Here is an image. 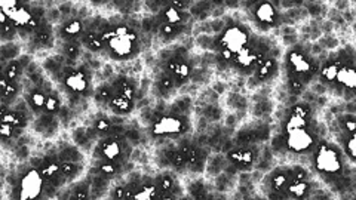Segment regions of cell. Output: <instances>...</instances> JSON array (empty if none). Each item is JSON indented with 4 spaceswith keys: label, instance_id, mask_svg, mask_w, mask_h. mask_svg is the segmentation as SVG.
Segmentation results:
<instances>
[{
    "label": "cell",
    "instance_id": "39",
    "mask_svg": "<svg viewBox=\"0 0 356 200\" xmlns=\"http://www.w3.org/2000/svg\"><path fill=\"white\" fill-rule=\"evenodd\" d=\"M69 199H91V184H89V178L82 181H74V184L69 190Z\"/></svg>",
    "mask_w": 356,
    "mask_h": 200
},
{
    "label": "cell",
    "instance_id": "36",
    "mask_svg": "<svg viewBox=\"0 0 356 200\" xmlns=\"http://www.w3.org/2000/svg\"><path fill=\"white\" fill-rule=\"evenodd\" d=\"M0 17H2V22H0L2 24V42H15V39L19 38V31L14 24V21L9 18L5 10L0 12Z\"/></svg>",
    "mask_w": 356,
    "mask_h": 200
},
{
    "label": "cell",
    "instance_id": "2",
    "mask_svg": "<svg viewBox=\"0 0 356 200\" xmlns=\"http://www.w3.org/2000/svg\"><path fill=\"white\" fill-rule=\"evenodd\" d=\"M309 165L330 192L346 196L356 190V165L348 159L336 141L322 138L310 153Z\"/></svg>",
    "mask_w": 356,
    "mask_h": 200
},
{
    "label": "cell",
    "instance_id": "44",
    "mask_svg": "<svg viewBox=\"0 0 356 200\" xmlns=\"http://www.w3.org/2000/svg\"><path fill=\"white\" fill-rule=\"evenodd\" d=\"M0 3H2V10H5L6 14H10L17 8L30 3V0H0Z\"/></svg>",
    "mask_w": 356,
    "mask_h": 200
},
{
    "label": "cell",
    "instance_id": "26",
    "mask_svg": "<svg viewBox=\"0 0 356 200\" xmlns=\"http://www.w3.org/2000/svg\"><path fill=\"white\" fill-rule=\"evenodd\" d=\"M57 156L61 162H76L85 163V154L81 147L73 142H61L57 147Z\"/></svg>",
    "mask_w": 356,
    "mask_h": 200
},
{
    "label": "cell",
    "instance_id": "12",
    "mask_svg": "<svg viewBox=\"0 0 356 200\" xmlns=\"http://www.w3.org/2000/svg\"><path fill=\"white\" fill-rule=\"evenodd\" d=\"M332 135L348 159L356 165V115L343 113L334 119Z\"/></svg>",
    "mask_w": 356,
    "mask_h": 200
},
{
    "label": "cell",
    "instance_id": "10",
    "mask_svg": "<svg viewBox=\"0 0 356 200\" xmlns=\"http://www.w3.org/2000/svg\"><path fill=\"white\" fill-rule=\"evenodd\" d=\"M92 70H89L85 65H65L61 74L57 77V81L63 92L67 94V97H81V98H89L92 97Z\"/></svg>",
    "mask_w": 356,
    "mask_h": 200
},
{
    "label": "cell",
    "instance_id": "31",
    "mask_svg": "<svg viewBox=\"0 0 356 200\" xmlns=\"http://www.w3.org/2000/svg\"><path fill=\"white\" fill-rule=\"evenodd\" d=\"M116 94L113 85H111L110 82H104L102 85H98L95 89H94V94H92V98H94V103L99 107V108H108V104L111 101V98H113V95Z\"/></svg>",
    "mask_w": 356,
    "mask_h": 200
},
{
    "label": "cell",
    "instance_id": "13",
    "mask_svg": "<svg viewBox=\"0 0 356 200\" xmlns=\"http://www.w3.org/2000/svg\"><path fill=\"white\" fill-rule=\"evenodd\" d=\"M163 70H166L174 77L177 88H181L191 81L195 73V67L187 48L178 47L177 49H172L170 58L163 61Z\"/></svg>",
    "mask_w": 356,
    "mask_h": 200
},
{
    "label": "cell",
    "instance_id": "37",
    "mask_svg": "<svg viewBox=\"0 0 356 200\" xmlns=\"http://www.w3.org/2000/svg\"><path fill=\"white\" fill-rule=\"evenodd\" d=\"M61 172L67 178V181L74 183L77 178H81L85 172V165L83 163H76V162H61Z\"/></svg>",
    "mask_w": 356,
    "mask_h": 200
},
{
    "label": "cell",
    "instance_id": "30",
    "mask_svg": "<svg viewBox=\"0 0 356 200\" xmlns=\"http://www.w3.org/2000/svg\"><path fill=\"white\" fill-rule=\"evenodd\" d=\"M88 178H89V184H91V199H99V197L108 196L111 180L95 172L89 174Z\"/></svg>",
    "mask_w": 356,
    "mask_h": 200
},
{
    "label": "cell",
    "instance_id": "50",
    "mask_svg": "<svg viewBox=\"0 0 356 200\" xmlns=\"http://www.w3.org/2000/svg\"><path fill=\"white\" fill-rule=\"evenodd\" d=\"M124 2H127V0H113V3L116 5V8L119 6V5H122Z\"/></svg>",
    "mask_w": 356,
    "mask_h": 200
},
{
    "label": "cell",
    "instance_id": "8",
    "mask_svg": "<svg viewBox=\"0 0 356 200\" xmlns=\"http://www.w3.org/2000/svg\"><path fill=\"white\" fill-rule=\"evenodd\" d=\"M241 6L252 28L261 35L281 27L284 21L281 0H242Z\"/></svg>",
    "mask_w": 356,
    "mask_h": 200
},
{
    "label": "cell",
    "instance_id": "46",
    "mask_svg": "<svg viewBox=\"0 0 356 200\" xmlns=\"http://www.w3.org/2000/svg\"><path fill=\"white\" fill-rule=\"evenodd\" d=\"M17 158L19 160H27L30 158V150L29 146H17Z\"/></svg>",
    "mask_w": 356,
    "mask_h": 200
},
{
    "label": "cell",
    "instance_id": "28",
    "mask_svg": "<svg viewBox=\"0 0 356 200\" xmlns=\"http://www.w3.org/2000/svg\"><path fill=\"white\" fill-rule=\"evenodd\" d=\"M65 65H67V58L63 53H57V55H51V57L44 58L42 62V69L44 73H47V76H49L51 79L55 81L61 74Z\"/></svg>",
    "mask_w": 356,
    "mask_h": 200
},
{
    "label": "cell",
    "instance_id": "43",
    "mask_svg": "<svg viewBox=\"0 0 356 200\" xmlns=\"http://www.w3.org/2000/svg\"><path fill=\"white\" fill-rule=\"evenodd\" d=\"M110 199H127V183H119L110 187L108 196Z\"/></svg>",
    "mask_w": 356,
    "mask_h": 200
},
{
    "label": "cell",
    "instance_id": "42",
    "mask_svg": "<svg viewBox=\"0 0 356 200\" xmlns=\"http://www.w3.org/2000/svg\"><path fill=\"white\" fill-rule=\"evenodd\" d=\"M58 119H60V122H61V125H64V126H69L70 124H72V120L74 119V116H76V110L73 108V107H70L69 104L67 106H63L61 107V110L58 111Z\"/></svg>",
    "mask_w": 356,
    "mask_h": 200
},
{
    "label": "cell",
    "instance_id": "3",
    "mask_svg": "<svg viewBox=\"0 0 356 200\" xmlns=\"http://www.w3.org/2000/svg\"><path fill=\"white\" fill-rule=\"evenodd\" d=\"M318 81L334 97L356 99V48L346 44L330 52L321 61Z\"/></svg>",
    "mask_w": 356,
    "mask_h": 200
},
{
    "label": "cell",
    "instance_id": "20",
    "mask_svg": "<svg viewBox=\"0 0 356 200\" xmlns=\"http://www.w3.org/2000/svg\"><path fill=\"white\" fill-rule=\"evenodd\" d=\"M60 126H61V122L58 116L49 115V113H42L33 120V129H35V132L40 133V135L44 138H52L57 135Z\"/></svg>",
    "mask_w": 356,
    "mask_h": 200
},
{
    "label": "cell",
    "instance_id": "35",
    "mask_svg": "<svg viewBox=\"0 0 356 200\" xmlns=\"http://www.w3.org/2000/svg\"><path fill=\"white\" fill-rule=\"evenodd\" d=\"M175 174H177L175 171L171 172L170 168H168V169H165V171L159 172L158 175L154 176V183H156V185H158L161 193H163V192H171L172 193V188H174L175 183L178 181Z\"/></svg>",
    "mask_w": 356,
    "mask_h": 200
},
{
    "label": "cell",
    "instance_id": "23",
    "mask_svg": "<svg viewBox=\"0 0 356 200\" xmlns=\"http://www.w3.org/2000/svg\"><path fill=\"white\" fill-rule=\"evenodd\" d=\"M125 168H127V165H124V163L108 162V160H95L91 172L103 175V176L108 178V180L113 181L122 175H127Z\"/></svg>",
    "mask_w": 356,
    "mask_h": 200
},
{
    "label": "cell",
    "instance_id": "25",
    "mask_svg": "<svg viewBox=\"0 0 356 200\" xmlns=\"http://www.w3.org/2000/svg\"><path fill=\"white\" fill-rule=\"evenodd\" d=\"M81 42L83 44V48L91 52V53H103L106 51V43L102 36V33L92 30V28H86L83 36L81 38Z\"/></svg>",
    "mask_w": 356,
    "mask_h": 200
},
{
    "label": "cell",
    "instance_id": "49",
    "mask_svg": "<svg viewBox=\"0 0 356 200\" xmlns=\"http://www.w3.org/2000/svg\"><path fill=\"white\" fill-rule=\"evenodd\" d=\"M88 2L91 3V5H94V6H104V5L110 3V2H113V0H88Z\"/></svg>",
    "mask_w": 356,
    "mask_h": 200
},
{
    "label": "cell",
    "instance_id": "22",
    "mask_svg": "<svg viewBox=\"0 0 356 200\" xmlns=\"http://www.w3.org/2000/svg\"><path fill=\"white\" fill-rule=\"evenodd\" d=\"M24 98H26L30 110L33 111V115L39 116L44 111V106H47V99H48V92L44 91L43 88L30 83L24 91Z\"/></svg>",
    "mask_w": 356,
    "mask_h": 200
},
{
    "label": "cell",
    "instance_id": "47",
    "mask_svg": "<svg viewBox=\"0 0 356 200\" xmlns=\"http://www.w3.org/2000/svg\"><path fill=\"white\" fill-rule=\"evenodd\" d=\"M18 61L21 62V65H22V67H24V69H27V67H29L33 61H35V60H33L31 55L27 52V53H21V55H19V58H18Z\"/></svg>",
    "mask_w": 356,
    "mask_h": 200
},
{
    "label": "cell",
    "instance_id": "4",
    "mask_svg": "<svg viewBox=\"0 0 356 200\" xmlns=\"http://www.w3.org/2000/svg\"><path fill=\"white\" fill-rule=\"evenodd\" d=\"M284 81L289 97L297 98L307 89L309 85L318 81L321 60L314 57L305 44L294 43L284 53Z\"/></svg>",
    "mask_w": 356,
    "mask_h": 200
},
{
    "label": "cell",
    "instance_id": "24",
    "mask_svg": "<svg viewBox=\"0 0 356 200\" xmlns=\"http://www.w3.org/2000/svg\"><path fill=\"white\" fill-rule=\"evenodd\" d=\"M137 101H134V99L124 97L120 94H115L113 98H111V101L108 104V111L111 115H118V116H128L131 115L134 110H136Z\"/></svg>",
    "mask_w": 356,
    "mask_h": 200
},
{
    "label": "cell",
    "instance_id": "45",
    "mask_svg": "<svg viewBox=\"0 0 356 200\" xmlns=\"http://www.w3.org/2000/svg\"><path fill=\"white\" fill-rule=\"evenodd\" d=\"M125 138L132 144V146H137V144L141 142V138H143V133L140 129L134 128V126H128L127 129V133H125Z\"/></svg>",
    "mask_w": 356,
    "mask_h": 200
},
{
    "label": "cell",
    "instance_id": "51",
    "mask_svg": "<svg viewBox=\"0 0 356 200\" xmlns=\"http://www.w3.org/2000/svg\"><path fill=\"white\" fill-rule=\"evenodd\" d=\"M349 2H350V3H353V5L356 6V0H349Z\"/></svg>",
    "mask_w": 356,
    "mask_h": 200
},
{
    "label": "cell",
    "instance_id": "19",
    "mask_svg": "<svg viewBox=\"0 0 356 200\" xmlns=\"http://www.w3.org/2000/svg\"><path fill=\"white\" fill-rule=\"evenodd\" d=\"M154 17H156V21H158V24L166 22V24H174V26H188L192 21V14L188 12V10L175 9L171 5L161 9Z\"/></svg>",
    "mask_w": 356,
    "mask_h": 200
},
{
    "label": "cell",
    "instance_id": "40",
    "mask_svg": "<svg viewBox=\"0 0 356 200\" xmlns=\"http://www.w3.org/2000/svg\"><path fill=\"white\" fill-rule=\"evenodd\" d=\"M19 55H21V48L15 42H5L2 44V48H0V60H2V65H5L6 62L13 60H18Z\"/></svg>",
    "mask_w": 356,
    "mask_h": 200
},
{
    "label": "cell",
    "instance_id": "15",
    "mask_svg": "<svg viewBox=\"0 0 356 200\" xmlns=\"http://www.w3.org/2000/svg\"><path fill=\"white\" fill-rule=\"evenodd\" d=\"M261 147L259 142L254 144H235L226 151L225 159L236 171H250L260 160Z\"/></svg>",
    "mask_w": 356,
    "mask_h": 200
},
{
    "label": "cell",
    "instance_id": "17",
    "mask_svg": "<svg viewBox=\"0 0 356 200\" xmlns=\"http://www.w3.org/2000/svg\"><path fill=\"white\" fill-rule=\"evenodd\" d=\"M55 42H57L55 27L47 21L43 22L35 33H33L27 43L31 51H44V49H52L55 47Z\"/></svg>",
    "mask_w": 356,
    "mask_h": 200
},
{
    "label": "cell",
    "instance_id": "32",
    "mask_svg": "<svg viewBox=\"0 0 356 200\" xmlns=\"http://www.w3.org/2000/svg\"><path fill=\"white\" fill-rule=\"evenodd\" d=\"M187 31H188V26H174V24H166V22H162V24H159L158 33H156V35L159 36V39L168 43L178 38L186 36Z\"/></svg>",
    "mask_w": 356,
    "mask_h": 200
},
{
    "label": "cell",
    "instance_id": "1",
    "mask_svg": "<svg viewBox=\"0 0 356 200\" xmlns=\"http://www.w3.org/2000/svg\"><path fill=\"white\" fill-rule=\"evenodd\" d=\"M322 138H325V132L316 119L315 107L296 99L285 108L280 126L270 138V151L277 158L309 159Z\"/></svg>",
    "mask_w": 356,
    "mask_h": 200
},
{
    "label": "cell",
    "instance_id": "5",
    "mask_svg": "<svg viewBox=\"0 0 356 200\" xmlns=\"http://www.w3.org/2000/svg\"><path fill=\"white\" fill-rule=\"evenodd\" d=\"M259 36L252 26L242 21H229L213 39L211 49L214 52V61L222 72H229L230 65L238 55L247 49L254 39Z\"/></svg>",
    "mask_w": 356,
    "mask_h": 200
},
{
    "label": "cell",
    "instance_id": "33",
    "mask_svg": "<svg viewBox=\"0 0 356 200\" xmlns=\"http://www.w3.org/2000/svg\"><path fill=\"white\" fill-rule=\"evenodd\" d=\"M83 44L81 40H74V42H61V52L64 57L67 58V65H74L76 60L81 57Z\"/></svg>",
    "mask_w": 356,
    "mask_h": 200
},
{
    "label": "cell",
    "instance_id": "41",
    "mask_svg": "<svg viewBox=\"0 0 356 200\" xmlns=\"http://www.w3.org/2000/svg\"><path fill=\"white\" fill-rule=\"evenodd\" d=\"M63 107V101H61V95L57 91V89L52 88L51 91H48V99H47V106H44V111L43 113H49V115H58V111Z\"/></svg>",
    "mask_w": 356,
    "mask_h": 200
},
{
    "label": "cell",
    "instance_id": "7",
    "mask_svg": "<svg viewBox=\"0 0 356 200\" xmlns=\"http://www.w3.org/2000/svg\"><path fill=\"white\" fill-rule=\"evenodd\" d=\"M315 178L310 166L293 163L275 166L266 174L261 183V188L267 199H285L288 188L298 180H310Z\"/></svg>",
    "mask_w": 356,
    "mask_h": 200
},
{
    "label": "cell",
    "instance_id": "9",
    "mask_svg": "<svg viewBox=\"0 0 356 200\" xmlns=\"http://www.w3.org/2000/svg\"><path fill=\"white\" fill-rule=\"evenodd\" d=\"M192 119L191 115H178L168 110L154 111L153 119L150 122V132L154 138L166 140H180L192 133Z\"/></svg>",
    "mask_w": 356,
    "mask_h": 200
},
{
    "label": "cell",
    "instance_id": "38",
    "mask_svg": "<svg viewBox=\"0 0 356 200\" xmlns=\"http://www.w3.org/2000/svg\"><path fill=\"white\" fill-rule=\"evenodd\" d=\"M113 120H111V117L106 113H98L95 117H94V129L97 131L98 137L99 138H104V137H108L110 132H111V128H113Z\"/></svg>",
    "mask_w": 356,
    "mask_h": 200
},
{
    "label": "cell",
    "instance_id": "27",
    "mask_svg": "<svg viewBox=\"0 0 356 200\" xmlns=\"http://www.w3.org/2000/svg\"><path fill=\"white\" fill-rule=\"evenodd\" d=\"M154 89H156V92H158V97L170 98L178 88H177L174 77L168 72L162 69V72L158 76V79L154 81Z\"/></svg>",
    "mask_w": 356,
    "mask_h": 200
},
{
    "label": "cell",
    "instance_id": "11",
    "mask_svg": "<svg viewBox=\"0 0 356 200\" xmlns=\"http://www.w3.org/2000/svg\"><path fill=\"white\" fill-rule=\"evenodd\" d=\"M95 160H108L127 165L131 160L132 144L125 137L99 138L92 149Z\"/></svg>",
    "mask_w": 356,
    "mask_h": 200
},
{
    "label": "cell",
    "instance_id": "6",
    "mask_svg": "<svg viewBox=\"0 0 356 200\" xmlns=\"http://www.w3.org/2000/svg\"><path fill=\"white\" fill-rule=\"evenodd\" d=\"M102 36L106 43L104 52L113 61L127 62L136 60L143 49L144 35L128 21L118 24L110 22V27L102 33Z\"/></svg>",
    "mask_w": 356,
    "mask_h": 200
},
{
    "label": "cell",
    "instance_id": "34",
    "mask_svg": "<svg viewBox=\"0 0 356 200\" xmlns=\"http://www.w3.org/2000/svg\"><path fill=\"white\" fill-rule=\"evenodd\" d=\"M26 74V69L21 65L18 60H13L2 65V76H5L10 82H21L22 76Z\"/></svg>",
    "mask_w": 356,
    "mask_h": 200
},
{
    "label": "cell",
    "instance_id": "21",
    "mask_svg": "<svg viewBox=\"0 0 356 200\" xmlns=\"http://www.w3.org/2000/svg\"><path fill=\"white\" fill-rule=\"evenodd\" d=\"M110 83L113 85L115 91L120 95L128 97L134 101H137L138 98H141V92H140V86L137 83V81L134 79V77H129L127 74H119L113 79L110 81Z\"/></svg>",
    "mask_w": 356,
    "mask_h": 200
},
{
    "label": "cell",
    "instance_id": "14",
    "mask_svg": "<svg viewBox=\"0 0 356 200\" xmlns=\"http://www.w3.org/2000/svg\"><path fill=\"white\" fill-rule=\"evenodd\" d=\"M18 175L19 184L15 188V192H18L17 199L43 197L44 180L39 168H35L33 165H21L18 169Z\"/></svg>",
    "mask_w": 356,
    "mask_h": 200
},
{
    "label": "cell",
    "instance_id": "16",
    "mask_svg": "<svg viewBox=\"0 0 356 200\" xmlns=\"http://www.w3.org/2000/svg\"><path fill=\"white\" fill-rule=\"evenodd\" d=\"M281 73V61L277 53H272L267 57L255 72L250 76L254 85H269L272 83Z\"/></svg>",
    "mask_w": 356,
    "mask_h": 200
},
{
    "label": "cell",
    "instance_id": "48",
    "mask_svg": "<svg viewBox=\"0 0 356 200\" xmlns=\"http://www.w3.org/2000/svg\"><path fill=\"white\" fill-rule=\"evenodd\" d=\"M205 2H209L211 5H213V8L226 6V0H205Z\"/></svg>",
    "mask_w": 356,
    "mask_h": 200
},
{
    "label": "cell",
    "instance_id": "29",
    "mask_svg": "<svg viewBox=\"0 0 356 200\" xmlns=\"http://www.w3.org/2000/svg\"><path fill=\"white\" fill-rule=\"evenodd\" d=\"M0 86H2V104L13 107L21 94V83L19 82H10L5 76L0 79Z\"/></svg>",
    "mask_w": 356,
    "mask_h": 200
},
{
    "label": "cell",
    "instance_id": "18",
    "mask_svg": "<svg viewBox=\"0 0 356 200\" xmlns=\"http://www.w3.org/2000/svg\"><path fill=\"white\" fill-rule=\"evenodd\" d=\"M85 30H86V22H85V19H82L79 17L67 18L61 22V24L55 27L57 39H60L61 42L81 40Z\"/></svg>",
    "mask_w": 356,
    "mask_h": 200
}]
</instances>
